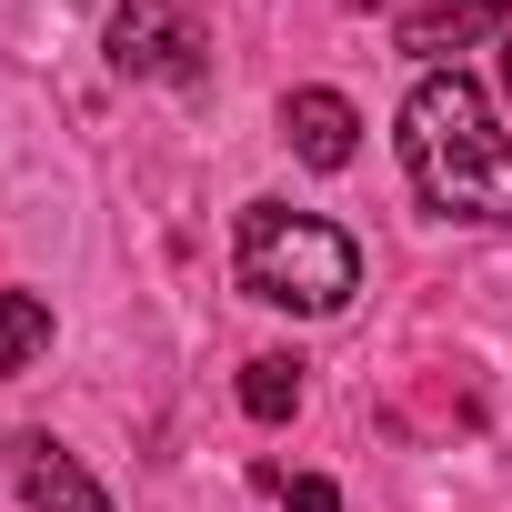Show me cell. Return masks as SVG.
Returning <instances> with one entry per match:
<instances>
[{
	"label": "cell",
	"mask_w": 512,
	"mask_h": 512,
	"mask_svg": "<svg viewBox=\"0 0 512 512\" xmlns=\"http://www.w3.org/2000/svg\"><path fill=\"white\" fill-rule=\"evenodd\" d=\"M11 492L31 502V512H111V492L81 472V452L71 442H51V432H21L11 442Z\"/></svg>",
	"instance_id": "4"
},
{
	"label": "cell",
	"mask_w": 512,
	"mask_h": 512,
	"mask_svg": "<svg viewBox=\"0 0 512 512\" xmlns=\"http://www.w3.org/2000/svg\"><path fill=\"white\" fill-rule=\"evenodd\" d=\"M502 11H512V0H422V11L402 21V51L422 71H452V51H472L482 31H502Z\"/></svg>",
	"instance_id": "6"
},
{
	"label": "cell",
	"mask_w": 512,
	"mask_h": 512,
	"mask_svg": "<svg viewBox=\"0 0 512 512\" xmlns=\"http://www.w3.org/2000/svg\"><path fill=\"white\" fill-rule=\"evenodd\" d=\"M272 492H282V502H292V512H342V492H332V482H322V472H282V482H272Z\"/></svg>",
	"instance_id": "9"
},
{
	"label": "cell",
	"mask_w": 512,
	"mask_h": 512,
	"mask_svg": "<svg viewBox=\"0 0 512 512\" xmlns=\"http://www.w3.org/2000/svg\"><path fill=\"white\" fill-rule=\"evenodd\" d=\"M51 352V302L41 292H0V372H31Z\"/></svg>",
	"instance_id": "8"
},
{
	"label": "cell",
	"mask_w": 512,
	"mask_h": 512,
	"mask_svg": "<svg viewBox=\"0 0 512 512\" xmlns=\"http://www.w3.org/2000/svg\"><path fill=\"white\" fill-rule=\"evenodd\" d=\"M241 412H251V422H292V412H302V362H292V352L241 362Z\"/></svg>",
	"instance_id": "7"
},
{
	"label": "cell",
	"mask_w": 512,
	"mask_h": 512,
	"mask_svg": "<svg viewBox=\"0 0 512 512\" xmlns=\"http://www.w3.org/2000/svg\"><path fill=\"white\" fill-rule=\"evenodd\" d=\"M282 131H292V151L312 171H352V151H362V111L342 91H292L282 101Z\"/></svg>",
	"instance_id": "5"
},
{
	"label": "cell",
	"mask_w": 512,
	"mask_h": 512,
	"mask_svg": "<svg viewBox=\"0 0 512 512\" xmlns=\"http://www.w3.org/2000/svg\"><path fill=\"white\" fill-rule=\"evenodd\" d=\"M402 171L442 221H512V141L472 71H422L402 101Z\"/></svg>",
	"instance_id": "1"
},
{
	"label": "cell",
	"mask_w": 512,
	"mask_h": 512,
	"mask_svg": "<svg viewBox=\"0 0 512 512\" xmlns=\"http://www.w3.org/2000/svg\"><path fill=\"white\" fill-rule=\"evenodd\" d=\"M502 91H512V41H502Z\"/></svg>",
	"instance_id": "10"
},
{
	"label": "cell",
	"mask_w": 512,
	"mask_h": 512,
	"mask_svg": "<svg viewBox=\"0 0 512 512\" xmlns=\"http://www.w3.org/2000/svg\"><path fill=\"white\" fill-rule=\"evenodd\" d=\"M231 272L251 302L272 312H342L362 292V251L352 231H332L322 211H292V201H251L241 231H231Z\"/></svg>",
	"instance_id": "2"
},
{
	"label": "cell",
	"mask_w": 512,
	"mask_h": 512,
	"mask_svg": "<svg viewBox=\"0 0 512 512\" xmlns=\"http://www.w3.org/2000/svg\"><path fill=\"white\" fill-rule=\"evenodd\" d=\"M121 81H201V31H191V0H121L111 31H101Z\"/></svg>",
	"instance_id": "3"
}]
</instances>
